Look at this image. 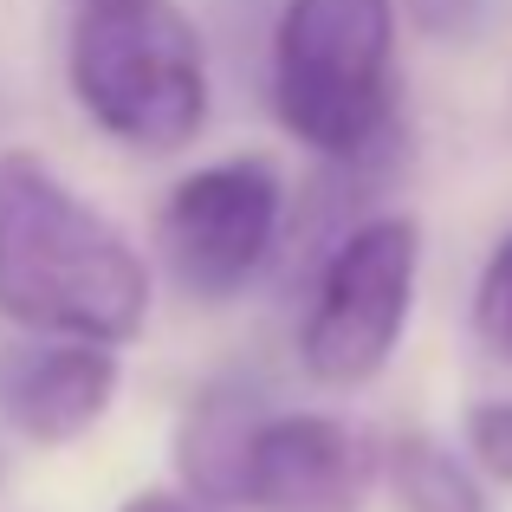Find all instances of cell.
<instances>
[{
	"instance_id": "3957f363",
	"label": "cell",
	"mask_w": 512,
	"mask_h": 512,
	"mask_svg": "<svg viewBox=\"0 0 512 512\" xmlns=\"http://www.w3.org/2000/svg\"><path fill=\"white\" fill-rule=\"evenodd\" d=\"M72 91L104 137L169 156L208 124L201 33L169 0H91L72 33Z\"/></svg>"
},
{
	"instance_id": "8fae6325",
	"label": "cell",
	"mask_w": 512,
	"mask_h": 512,
	"mask_svg": "<svg viewBox=\"0 0 512 512\" xmlns=\"http://www.w3.org/2000/svg\"><path fill=\"white\" fill-rule=\"evenodd\" d=\"M467 454H474L487 474L512 480V402H480V409H467Z\"/></svg>"
},
{
	"instance_id": "7a4b0ae2",
	"label": "cell",
	"mask_w": 512,
	"mask_h": 512,
	"mask_svg": "<svg viewBox=\"0 0 512 512\" xmlns=\"http://www.w3.org/2000/svg\"><path fill=\"white\" fill-rule=\"evenodd\" d=\"M273 104L331 163L396 143V0H286Z\"/></svg>"
},
{
	"instance_id": "ba28073f",
	"label": "cell",
	"mask_w": 512,
	"mask_h": 512,
	"mask_svg": "<svg viewBox=\"0 0 512 512\" xmlns=\"http://www.w3.org/2000/svg\"><path fill=\"white\" fill-rule=\"evenodd\" d=\"M266 396L247 376H214L208 389H195L175 422V474L195 500L208 506H240L247 493V454L253 435L266 422Z\"/></svg>"
},
{
	"instance_id": "8992f818",
	"label": "cell",
	"mask_w": 512,
	"mask_h": 512,
	"mask_svg": "<svg viewBox=\"0 0 512 512\" xmlns=\"http://www.w3.org/2000/svg\"><path fill=\"white\" fill-rule=\"evenodd\" d=\"M376 454L338 415H266L247 454L240 506L260 512H357L370 493Z\"/></svg>"
},
{
	"instance_id": "277c9868",
	"label": "cell",
	"mask_w": 512,
	"mask_h": 512,
	"mask_svg": "<svg viewBox=\"0 0 512 512\" xmlns=\"http://www.w3.org/2000/svg\"><path fill=\"white\" fill-rule=\"evenodd\" d=\"M415 266H422V227L409 214H370L331 240L299 338V357L318 383L357 389L389 363L415 305Z\"/></svg>"
},
{
	"instance_id": "30bf717a",
	"label": "cell",
	"mask_w": 512,
	"mask_h": 512,
	"mask_svg": "<svg viewBox=\"0 0 512 512\" xmlns=\"http://www.w3.org/2000/svg\"><path fill=\"white\" fill-rule=\"evenodd\" d=\"M474 331L493 357L512 363V234L487 253L480 266V286H474Z\"/></svg>"
},
{
	"instance_id": "5b68a950",
	"label": "cell",
	"mask_w": 512,
	"mask_h": 512,
	"mask_svg": "<svg viewBox=\"0 0 512 512\" xmlns=\"http://www.w3.org/2000/svg\"><path fill=\"white\" fill-rule=\"evenodd\" d=\"M286 221V188L266 156L195 169L163 201L156 240L169 253V273L188 299H234L279 247Z\"/></svg>"
},
{
	"instance_id": "4fadbf2b",
	"label": "cell",
	"mask_w": 512,
	"mask_h": 512,
	"mask_svg": "<svg viewBox=\"0 0 512 512\" xmlns=\"http://www.w3.org/2000/svg\"><path fill=\"white\" fill-rule=\"evenodd\" d=\"M117 512H221V506L195 500V493H163V487H150V493H130Z\"/></svg>"
},
{
	"instance_id": "7c38bea8",
	"label": "cell",
	"mask_w": 512,
	"mask_h": 512,
	"mask_svg": "<svg viewBox=\"0 0 512 512\" xmlns=\"http://www.w3.org/2000/svg\"><path fill=\"white\" fill-rule=\"evenodd\" d=\"M402 7H409V20L422 26V33L467 39V33H480V20H487L493 0H402Z\"/></svg>"
},
{
	"instance_id": "9c48e42d",
	"label": "cell",
	"mask_w": 512,
	"mask_h": 512,
	"mask_svg": "<svg viewBox=\"0 0 512 512\" xmlns=\"http://www.w3.org/2000/svg\"><path fill=\"white\" fill-rule=\"evenodd\" d=\"M389 487H396L402 512H487L474 474L435 435H402L389 448Z\"/></svg>"
},
{
	"instance_id": "52a82bcc",
	"label": "cell",
	"mask_w": 512,
	"mask_h": 512,
	"mask_svg": "<svg viewBox=\"0 0 512 512\" xmlns=\"http://www.w3.org/2000/svg\"><path fill=\"white\" fill-rule=\"evenodd\" d=\"M117 396L111 344L59 338L46 350L0 357V415L26 441H78Z\"/></svg>"
},
{
	"instance_id": "6da1fadb",
	"label": "cell",
	"mask_w": 512,
	"mask_h": 512,
	"mask_svg": "<svg viewBox=\"0 0 512 512\" xmlns=\"http://www.w3.org/2000/svg\"><path fill=\"white\" fill-rule=\"evenodd\" d=\"M150 312L137 247L39 156H0V318L78 344H124Z\"/></svg>"
}]
</instances>
